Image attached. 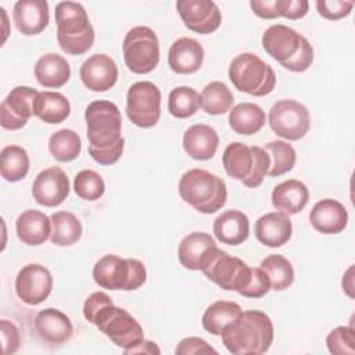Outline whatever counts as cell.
I'll list each match as a JSON object with an SVG mask.
<instances>
[{
  "label": "cell",
  "mask_w": 355,
  "mask_h": 355,
  "mask_svg": "<svg viewBox=\"0 0 355 355\" xmlns=\"http://www.w3.org/2000/svg\"><path fill=\"white\" fill-rule=\"evenodd\" d=\"M85 121L92 158L100 165L115 164L125 146L119 108L108 100H96L86 107Z\"/></svg>",
  "instance_id": "cell-1"
},
{
  "label": "cell",
  "mask_w": 355,
  "mask_h": 355,
  "mask_svg": "<svg viewBox=\"0 0 355 355\" xmlns=\"http://www.w3.org/2000/svg\"><path fill=\"white\" fill-rule=\"evenodd\" d=\"M273 323L262 311H244L233 322L225 326L220 337L230 354L261 355L273 343Z\"/></svg>",
  "instance_id": "cell-2"
},
{
  "label": "cell",
  "mask_w": 355,
  "mask_h": 355,
  "mask_svg": "<svg viewBox=\"0 0 355 355\" xmlns=\"http://www.w3.org/2000/svg\"><path fill=\"white\" fill-rule=\"evenodd\" d=\"M57 40L61 50L71 55L89 51L94 43V29L80 3L61 1L55 6Z\"/></svg>",
  "instance_id": "cell-3"
},
{
  "label": "cell",
  "mask_w": 355,
  "mask_h": 355,
  "mask_svg": "<svg viewBox=\"0 0 355 355\" xmlns=\"http://www.w3.org/2000/svg\"><path fill=\"white\" fill-rule=\"evenodd\" d=\"M179 194L184 202L201 214L219 211L227 200V187L222 178L205 169L194 168L179 180Z\"/></svg>",
  "instance_id": "cell-4"
},
{
  "label": "cell",
  "mask_w": 355,
  "mask_h": 355,
  "mask_svg": "<svg viewBox=\"0 0 355 355\" xmlns=\"http://www.w3.org/2000/svg\"><path fill=\"white\" fill-rule=\"evenodd\" d=\"M222 164L230 178L247 187H258L269 172L270 157L262 147L233 141L225 148Z\"/></svg>",
  "instance_id": "cell-5"
},
{
  "label": "cell",
  "mask_w": 355,
  "mask_h": 355,
  "mask_svg": "<svg viewBox=\"0 0 355 355\" xmlns=\"http://www.w3.org/2000/svg\"><path fill=\"white\" fill-rule=\"evenodd\" d=\"M93 279L101 288L132 291L146 283L147 272L139 259L108 254L94 263Z\"/></svg>",
  "instance_id": "cell-6"
},
{
  "label": "cell",
  "mask_w": 355,
  "mask_h": 355,
  "mask_svg": "<svg viewBox=\"0 0 355 355\" xmlns=\"http://www.w3.org/2000/svg\"><path fill=\"white\" fill-rule=\"evenodd\" d=\"M229 79L237 90L255 97L272 93L276 86L273 68L254 53H241L233 58L229 67Z\"/></svg>",
  "instance_id": "cell-7"
},
{
  "label": "cell",
  "mask_w": 355,
  "mask_h": 355,
  "mask_svg": "<svg viewBox=\"0 0 355 355\" xmlns=\"http://www.w3.org/2000/svg\"><path fill=\"white\" fill-rule=\"evenodd\" d=\"M89 323L94 324L123 351L137 345L144 338L140 323L128 311L115 306L112 301L105 304Z\"/></svg>",
  "instance_id": "cell-8"
},
{
  "label": "cell",
  "mask_w": 355,
  "mask_h": 355,
  "mask_svg": "<svg viewBox=\"0 0 355 355\" xmlns=\"http://www.w3.org/2000/svg\"><path fill=\"white\" fill-rule=\"evenodd\" d=\"M123 60L133 73H150L159 64V43L155 32L148 26H133L125 35Z\"/></svg>",
  "instance_id": "cell-9"
},
{
  "label": "cell",
  "mask_w": 355,
  "mask_h": 355,
  "mask_svg": "<svg viewBox=\"0 0 355 355\" xmlns=\"http://www.w3.org/2000/svg\"><path fill=\"white\" fill-rule=\"evenodd\" d=\"M126 115L139 128L155 126L161 116L159 89L148 80L133 83L126 93Z\"/></svg>",
  "instance_id": "cell-10"
},
{
  "label": "cell",
  "mask_w": 355,
  "mask_h": 355,
  "mask_svg": "<svg viewBox=\"0 0 355 355\" xmlns=\"http://www.w3.org/2000/svg\"><path fill=\"white\" fill-rule=\"evenodd\" d=\"M208 280L226 291L240 293L251 277V268L237 257L229 255L226 251L216 248L201 270Z\"/></svg>",
  "instance_id": "cell-11"
},
{
  "label": "cell",
  "mask_w": 355,
  "mask_h": 355,
  "mask_svg": "<svg viewBox=\"0 0 355 355\" xmlns=\"http://www.w3.org/2000/svg\"><path fill=\"white\" fill-rule=\"evenodd\" d=\"M270 129L287 140L302 139L311 126L308 108L295 100L276 101L268 115Z\"/></svg>",
  "instance_id": "cell-12"
},
{
  "label": "cell",
  "mask_w": 355,
  "mask_h": 355,
  "mask_svg": "<svg viewBox=\"0 0 355 355\" xmlns=\"http://www.w3.org/2000/svg\"><path fill=\"white\" fill-rule=\"evenodd\" d=\"M39 92L29 86L11 89L0 105V125L7 130H18L33 116V108Z\"/></svg>",
  "instance_id": "cell-13"
},
{
  "label": "cell",
  "mask_w": 355,
  "mask_h": 355,
  "mask_svg": "<svg viewBox=\"0 0 355 355\" xmlns=\"http://www.w3.org/2000/svg\"><path fill=\"white\" fill-rule=\"evenodd\" d=\"M53 290V276L40 263L22 266L15 277V293L28 305H39L46 301Z\"/></svg>",
  "instance_id": "cell-14"
},
{
  "label": "cell",
  "mask_w": 355,
  "mask_h": 355,
  "mask_svg": "<svg viewBox=\"0 0 355 355\" xmlns=\"http://www.w3.org/2000/svg\"><path fill=\"white\" fill-rule=\"evenodd\" d=\"M176 11L184 25L200 35L215 32L222 22L219 7L209 0H179Z\"/></svg>",
  "instance_id": "cell-15"
},
{
  "label": "cell",
  "mask_w": 355,
  "mask_h": 355,
  "mask_svg": "<svg viewBox=\"0 0 355 355\" xmlns=\"http://www.w3.org/2000/svg\"><path fill=\"white\" fill-rule=\"evenodd\" d=\"M69 194L67 173L58 166H50L37 173L32 184L33 200L44 207L62 204Z\"/></svg>",
  "instance_id": "cell-16"
},
{
  "label": "cell",
  "mask_w": 355,
  "mask_h": 355,
  "mask_svg": "<svg viewBox=\"0 0 355 355\" xmlns=\"http://www.w3.org/2000/svg\"><path fill=\"white\" fill-rule=\"evenodd\" d=\"M83 85L93 92H107L118 80V67L107 54L90 55L79 69Z\"/></svg>",
  "instance_id": "cell-17"
},
{
  "label": "cell",
  "mask_w": 355,
  "mask_h": 355,
  "mask_svg": "<svg viewBox=\"0 0 355 355\" xmlns=\"http://www.w3.org/2000/svg\"><path fill=\"white\" fill-rule=\"evenodd\" d=\"M218 248L211 234L204 232H193L184 236L178 247L180 263L189 270H202Z\"/></svg>",
  "instance_id": "cell-18"
},
{
  "label": "cell",
  "mask_w": 355,
  "mask_h": 355,
  "mask_svg": "<svg viewBox=\"0 0 355 355\" xmlns=\"http://www.w3.org/2000/svg\"><path fill=\"white\" fill-rule=\"evenodd\" d=\"M302 35L295 29L276 24L269 26L262 35L263 50L277 62L283 64L288 61L298 50Z\"/></svg>",
  "instance_id": "cell-19"
},
{
  "label": "cell",
  "mask_w": 355,
  "mask_h": 355,
  "mask_svg": "<svg viewBox=\"0 0 355 355\" xmlns=\"http://www.w3.org/2000/svg\"><path fill=\"white\" fill-rule=\"evenodd\" d=\"M35 330L37 336L47 344L67 343L73 334V324L71 319L60 309L46 308L36 313Z\"/></svg>",
  "instance_id": "cell-20"
},
{
  "label": "cell",
  "mask_w": 355,
  "mask_h": 355,
  "mask_svg": "<svg viewBox=\"0 0 355 355\" xmlns=\"http://www.w3.org/2000/svg\"><path fill=\"white\" fill-rule=\"evenodd\" d=\"M12 19L22 35H37L49 25V3L46 0H18L14 4Z\"/></svg>",
  "instance_id": "cell-21"
},
{
  "label": "cell",
  "mask_w": 355,
  "mask_h": 355,
  "mask_svg": "<svg viewBox=\"0 0 355 355\" xmlns=\"http://www.w3.org/2000/svg\"><path fill=\"white\" fill-rule=\"evenodd\" d=\"M309 222L322 234H337L347 227L348 212L340 201L324 198L318 201L311 209Z\"/></svg>",
  "instance_id": "cell-22"
},
{
  "label": "cell",
  "mask_w": 355,
  "mask_h": 355,
  "mask_svg": "<svg viewBox=\"0 0 355 355\" xmlns=\"http://www.w3.org/2000/svg\"><path fill=\"white\" fill-rule=\"evenodd\" d=\"M204 62V49L193 37H179L168 51V64L171 69L180 75L197 72Z\"/></svg>",
  "instance_id": "cell-23"
},
{
  "label": "cell",
  "mask_w": 355,
  "mask_h": 355,
  "mask_svg": "<svg viewBox=\"0 0 355 355\" xmlns=\"http://www.w3.org/2000/svg\"><path fill=\"white\" fill-rule=\"evenodd\" d=\"M254 233L261 244L277 248L291 239L293 225L287 215L282 212H269L255 222Z\"/></svg>",
  "instance_id": "cell-24"
},
{
  "label": "cell",
  "mask_w": 355,
  "mask_h": 355,
  "mask_svg": "<svg viewBox=\"0 0 355 355\" xmlns=\"http://www.w3.org/2000/svg\"><path fill=\"white\" fill-rule=\"evenodd\" d=\"M219 144V136L214 128L205 123L191 125L183 135V150L198 161L211 159Z\"/></svg>",
  "instance_id": "cell-25"
},
{
  "label": "cell",
  "mask_w": 355,
  "mask_h": 355,
  "mask_svg": "<svg viewBox=\"0 0 355 355\" xmlns=\"http://www.w3.org/2000/svg\"><path fill=\"white\" fill-rule=\"evenodd\" d=\"M214 234L223 244H243L250 234L248 216L239 209L223 211L214 222Z\"/></svg>",
  "instance_id": "cell-26"
},
{
  "label": "cell",
  "mask_w": 355,
  "mask_h": 355,
  "mask_svg": "<svg viewBox=\"0 0 355 355\" xmlns=\"http://www.w3.org/2000/svg\"><path fill=\"white\" fill-rule=\"evenodd\" d=\"M18 239L26 245H40L51 234V219L42 211L26 209L15 220Z\"/></svg>",
  "instance_id": "cell-27"
},
{
  "label": "cell",
  "mask_w": 355,
  "mask_h": 355,
  "mask_svg": "<svg viewBox=\"0 0 355 355\" xmlns=\"http://www.w3.org/2000/svg\"><path fill=\"white\" fill-rule=\"evenodd\" d=\"M309 200V191L306 186L297 180L290 179L279 183L272 191V204L277 212L287 216L301 212Z\"/></svg>",
  "instance_id": "cell-28"
},
{
  "label": "cell",
  "mask_w": 355,
  "mask_h": 355,
  "mask_svg": "<svg viewBox=\"0 0 355 355\" xmlns=\"http://www.w3.org/2000/svg\"><path fill=\"white\" fill-rule=\"evenodd\" d=\"M35 78L43 87L58 89L69 80L71 67L62 55L47 53L36 61Z\"/></svg>",
  "instance_id": "cell-29"
},
{
  "label": "cell",
  "mask_w": 355,
  "mask_h": 355,
  "mask_svg": "<svg viewBox=\"0 0 355 355\" xmlns=\"http://www.w3.org/2000/svg\"><path fill=\"white\" fill-rule=\"evenodd\" d=\"M266 122L265 111L254 103H240L230 108L229 125L237 135L251 136L259 132Z\"/></svg>",
  "instance_id": "cell-30"
},
{
  "label": "cell",
  "mask_w": 355,
  "mask_h": 355,
  "mask_svg": "<svg viewBox=\"0 0 355 355\" xmlns=\"http://www.w3.org/2000/svg\"><path fill=\"white\" fill-rule=\"evenodd\" d=\"M71 114L68 98L58 92H39L33 115L46 123H61Z\"/></svg>",
  "instance_id": "cell-31"
},
{
  "label": "cell",
  "mask_w": 355,
  "mask_h": 355,
  "mask_svg": "<svg viewBox=\"0 0 355 355\" xmlns=\"http://www.w3.org/2000/svg\"><path fill=\"white\" fill-rule=\"evenodd\" d=\"M51 234L50 240L53 244L60 247H68L79 241L82 236L80 220L68 211L54 212L51 216Z\"/></svg>",
  "instance_id": "cell-32"
},
{
  "label": "cell",
  "mask_w": 355,
  "mask_h": 355,
  "mask_svg": "<svg viewBox=\"0 0 355 355\" xmlns=\"http://www.w3.org/2000/svg\"><path fill=\"white\" fill-rule=\"evenodd\" d=\"M243 312L241 306L233 301H216L211 304L202 315V327L212 336H220L225 326L233 322Z\"/></svg>",
  "instance_id": "cell-33"
},
{
  "label": "cell",
  "mask_w": 355,
  "mask_h": 355,
  "mask_svg": "<svg viewBox=\"0 0 355 355\" xmlns=\"http://www.w3.org/2000/svg\"><path fill=\"white\" fill-rule=\"evenodd\" d=\"M29 172V155L21 146H6L0 153V173L7 182L22 180Z\"/></svg>",
  "instance_id": "cell-34"
},
{
  "label": "cell",
  "mask_w": 355,
  "mask_h": 355,
  "mask_svg": "<svg viewBox=\"0 0 355 355\" xmlns=\"http://www.w3.org/2000/svg\"><path fill=\"white\" fill-rule=\"evenodd\" d=\"M233 101L230 89L219 80L208 83L200 94V107L209 115H222L230 111Z\"/></svg>",
  "instance_id": "cell-35"
},
{
  "label": "cell",
  "mask_w": 355,
  "mask_h": 355,
  "mask_svg": "<svg viewBox=\"0 0 355 355\" xmlns=\"http://www.w3.org/2000/svg\"><path fill=\"white\" fill-rule=\"evenodd\" d=\"M49 151L60 162H71L80 155L82 141L76 132L60 129L49 139Z\"/></svg>",
  "instance_id": "cell-36"
},
{
  "label": "cell",
  "mask_w": 355,
  "mask_h": 355,
  "mask_svg": "<svg viewBox=\"0 0 355 355\" xmlns=\"http://www.w3.org/2000/svg\"><path fill=\"white\" fill-rule=\"evenodd\" d=\"M270 280V288L282 291L288 288L294 282V269L291 262L279 254H270L262 259L259 266Z\"/></svg>",
  "instance_id": "cell-37"
},
{
  "label": "cell",
  "mask_w": 355,
  "mask_h": 355,
  "mask_svg": "<svg viewBox=\"0 0 355 355\" xmlns=\"http://www.w3.org/2000/svg\"><path fill=\"white\" fill-rule=\"evenodd\" d=\"M263 150L270 157V168L268 175L269 176H280L293 169L297 161L295 150L291 144L284 140H273L265 144Z\"/></svg>",
  "instance_id": "cell-38"
},
{
  "label": "cell",
  "mask_w": 355,
  "mask_h": 355,
  "mask_svg": "<svg viewBox=\"0 0 355 355\" xmlns=\"http://www.w3.org/2000/svg\"><path fill=\"white\" fill-rule=\"evenodd\" d=\"M200 108V94L189 86L175 87L168 97V111L175 118H189Z\"/></svg>",
  "instance_id": "cell-39"
},
{
  "label": "cell",
  "mask_w": 355,
  "mask_h": 355,
  "mask_svg": "<svg viewBox=\"0 0 355 355\" xmlns=\"http://www.w3.org/2000/svg\"><path fill=\"white\" fill-rule=\"evenodd\" d=\"M73 191L86 201H96L104 194L105 183L96 171L83 169L73 179Z\"/></svg>",
  "instance_id": "cell-40"
},
{
  "label": "cell",
  "mask_w": 355,
  "mask_h": 355,
  "mask_svg": "<svg viewBox=\"0 0 355 355\" xmlns=\"http://www.w3.org/2000/svg\"><path fill=\"white\" fill-rule=\"evenodd\" d=\"M326 345L330 354L354 355L355 354V331L352 327L338 326L326 337Z\"/></svg>",
  "instance_id": "cell-41"
},
{
  "label": "cell",
  "mask_w": 355,
  "mask_h": 355,
  "mask_svg": "<svg viewBox=\"0 0 355 355\" xmlns=\"http://www.w3.org/2000/svg\"><path fill=\"white\" fill-rule=\"evenodd\" d=\"M312 62H313V47L309 43V40L305 36H302L297 53L288 61L283 62L282 67H284L291 72H304L312 65Z\"/></svg>",
  "instance_id": "cell-42"
},
{
  "label": "cell",
  "mask_w": 355,
  "mask_h": 355,
  "mask_svg": "<svg viewBox=\"0 0 355 355\" xmlns=\"http://www.w3.org/2000/svg\"><path fill=\"white\" fill-rule=\"evenodd\" d=\"M352 8H354V1H344V0H318L316 1L318 12L329 21H337L348 17Z\"/></svg>",
  "instance_id": "cell-43"
},
{
  "label": "cell",
  "mask_w": 355,
  "mask_h": 355,
  "mask_svg": "<svg viewBox=\"0 0 355 355\" xmlns=\"http://www.w3.org/2000/svg\"><path fill=\"white\" fill-rule=\"evenodd\" d=\"M270 290V280L261 268H251V277L247 286L239 293L247 298H261Z\"/></svg>",
  "instance_id": "cell-44"
},
{
  "label": "cell",
  "mask_w": 355,
  "mask_h": 355,
  "mask_svg": "<svg viewBox=\"0 0 355 355\" xmlns=\"http://www.w3.org/2000/svg\"><path fill=\"white\" fill-rule=\"evenodd\" d=\"M309 3L306 0H276L279 17L288 19H300L306 15Z\"/></svg>",
  "instance_id": "cell-45"
},
{
  "label": "cell",
  "mask_w": 355,
  "mask_h": 355,
  "mask_svg": "<svg viewBox=\"0 0 355 355\" xmlns=\"http://www.w3.org/2000/svg\"><path fill=\"white\" fill-rule=\"evenodd\" d=\"M0 331H1V341H3V354L11 355L17 352L21 343L18 327L12 322L3 319L0 322Z\"/></svg>",
  "instance_id": "cell-46"
},
{
  "label": "cell",
  "mask_w": 355,
  "mask_h": 355,
  "mask_svg": "<svg viewBox=\"0 0 355 355\" xmlns=\"http://www.w3.org/2000/svg\"><path fill=\"white\" fill-rule=\"evenodd\" d=\"M176 355H194V354H216V349L212 348L204 338L200 337H186L183 338L176 349Z\"/></svg>",
  "instance_id": "cell-47"
},
{
  "label": "cell",
  "mask_w": 355,
  "mask_h": 355,
  "mask_svg": "<svg viewBox=\"0 0 355 355\" xmlns=\"http://www.w3.org/2000/svg\"><path fill=\"white\" fill-rule=\"evenodd\" d=\"M250 7L252 12L263 19H273L277 18V10H276V0H251Z\"/></svg>",
  "instance_id": "cell-48"
},
{
  "label": "cell",
  "mask_w": 355,
  "mask_h": 355,
  "mask_svg": "<svg viewBox=\"0 0 355 355\" xmlns=\"http://www.w3.org/2000/svg\"><path fill=\"white\" fill-rule=\"evenodd\" d=\"M125 354H161V349L158 348V345L154 343V341H150V340H141L137 345L129 348V349H125Z\"/></svg>",
  "instance_id": "cell-49"
},
{
  "label": "cell",
  "mask_w": 355,
  "mask_h": 355,
  "mask_svg": "<svg viewBox=\"0 0 355 355\" xmlns=\"http://www.w3.org/2000/svg\"><path fill=\"white\" fill-rule=\"evenodd\" d=\"M343 291L348 295V297H351V298H354V265H351L348 269H347V272L344 273V276H343Z\"/></svg>",
  "instance_id": "cell-50"
}]
</instances>
